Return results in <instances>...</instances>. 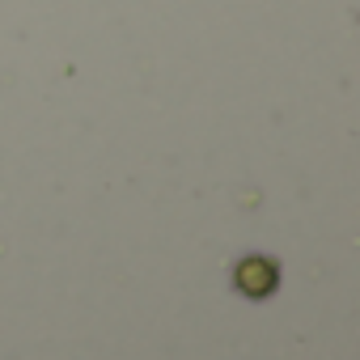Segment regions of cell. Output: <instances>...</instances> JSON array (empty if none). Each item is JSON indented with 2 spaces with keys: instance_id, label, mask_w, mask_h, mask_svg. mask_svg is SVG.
<instances>
[{
  "instance_id": "obj_1",
  "label": "cell",
  "mask_w": 360,
  "mask_h": 360,
  "mask_svg": "<svg viewBox=\"0 0 360 360\" xmlns=\"http://www.w3.org/2000/svg\"><path fill=\"white\" fill-rule=\"evenodd\" d=\"M233 284H238L242 297L267 301V297L280 288V267H276L271 259H263V255H246V259L233 267Z\"/></svg>"
}]
</instances>
